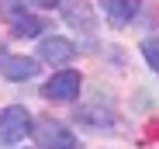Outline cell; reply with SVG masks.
Returning a JSON list of instances; mask_svg holds the SVG:
<instances>
[{"instance_id":"1","label":"cell","mask_w":159,"mask_h":149,"mask_svg":"<svg viewBox=\"0 0 159 149\" xmlns=\"http://www.w3.org/2000/svg\"><path fill=\"white\" fill-rule=\"evenodd\" d=\"M31 128H35L31 125V111L24 104H11V108L0 111V142L4 146H14L21 139H28Z\"/></svg>"},{"instance_id":"2","label":"cell","mask_w":159,"mask_h":149,"mask_svg":"<svg viewBox=\"0 0 159 149\" xmlns=\"http://www.w3.org/2000/svg\"><path fill=\"white\" fill-rule=\"evenodd\" d=\"M35 142L38 149H80V139L62 121H52V118H42L35 125Z\"/></svg>"},{"instance_id":"3","label":"cell","mask_w":159,"mask_h":149,"mask_svg":"<svg viewBox=\"0 0 159 149\" xmlns=\"http://www.w3.org/2000/svg\"><path fill=\"white\" fill-rule=\"evenodd\" d=\"M80 90H83V77L76 69H59L52 73V80L42 87V97L45 101H76Z\"/></svg>"},{"instance_id":"4","label":"cell","mask_w":159,"mask_h":149,"mask_svg":"<svg viewBox=\"0 0 159 149\" xmlns=\"http://www.w3.org/2000/svg\"><path fill=\"white\" fill-rule=\"evenodd\" d=\"M38 56H42V63H48V66H66V63L76 56V45H73L69 38H62V35H52V38H42Z\"/></svg>"},{"instance_id":"5","label":"cell","mask_w":159,"mask_h":149,"mask_svg":"<svg viewBox=\"0 0 159 149\" xmlns=\"http://www.w3.org/2000/svg\"><path fill=\"white\" fill-rule=\"evenodd\" d=\"M139 7H142V0H100V14L107 17L114 28L131 24L135 14H139Z\"/></svg>"},{"instance_id":"6","label":"cell","mask_w":159,"mask_h":149,"mask_svg":"<svg viewBox=\"0 0 159 149\" xmlns=\"http://www.w3.org/2000/svg\"><path fill=\"white\" fill-rule=\"evenodd\" d=\"M62 17L80 31H93L97 28V17H93V7L87 0H62Z\"/></svg>"},{"instance_id":"7","label":"cell","mask_w":159,"mask_h":149,"mask_svg":"<svg viewBox=\"0 0 159 149\" xmlns=\"http://www.w3.org/2000/svg\"><path fill=\"white\" fill-rule=\"evenodd\" d=\"M0 73H4V80L17 83V80H31L38 73V59L35 56H7L0 63Z\"/></svg>"},{"instance_id":"8","label":"cell","mask_w":159,"mask_h":149,"mask_svg":"<svg viewBox=\"0 0 159 149\" xmlns=\"http://www.w3.org/2000/svg\"><path fill=\"white\" fill-rule=\"evenodd\" d=\"M45 28H48V21L38 17V14H24V17L11 21V35H14V38H38Z\"/></svg>"},{"instance_id":"9","label":"cell","mask_w":159,"mask_h":149,"mask_svg":"<svg viewBox=\"0 0 159 149\" xmlns=\"http://www.w3.org/2000/svg\"><path fill=\"white\" fill-rule=\"evenodd\" d=\"M76 118L83 121V125H90V128H107L111 125V111H104V108H80L76 111Z\"/></svg>"},{"instance_id":"10","label":"cell","mask_w":159,"mask_h":149,"mask_svg":"<svg viewBox=\"0 0 159 149\" xmlns=\"http://www.w3.org/2000/svg\"><path fill=\"white\" fill-rule=\"evenodd\" d=\"M0 14L7 21H17V17L28 14V0H4V4H0Z\"/></svg>"},{"instance_id":"11","label":"cell","mask_w":159,"mask_h":149,"mask_svg":"<svg viewBox=\"0 0 159 149\" xmlns=\"http://www.w3.org/2000/svg\"><path fill=\"white\" fill-rule=\"evenodd\" d=\"M142 56H145L149 69L159 73V38H145V42H142Z\"/></svg>"},{"instance_id":"12","label":"cell","mask_w":159,"mask_h":149,"mask_svg":"<svg viewBox=\"0 0 159 149\" xmlns=\"http://www.w3.org/2000/svg\"><path fill=\"white\" fill-rule=\"evenodd\" d=\"M28 4H35V7H62V0H28Z\"/></svg>"}]
</instances>
